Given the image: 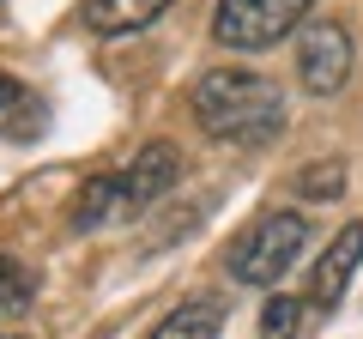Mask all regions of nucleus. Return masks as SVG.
Wrapping results in <instances>:
<instances>
[{
  "instance_id": "3",
  "label": "nucleus",
  "mask_w": 363,
  "mask_h": 339,
  "mask_svg": "<svg viewBox=\"0 0 363 339\" xmlns=\"http://www.w3.org/2000/svg\"><path fill=\"white\" fill-rule=\"evenodd\" d=\"M303 248H309V212H260L255 224H242V236H236L230 248H224V273L236 279V285H279V279L291 273V267L303 261Z\"/></svg>"
},
{
  "instance_id": "8",
  "label": "nucleus",
  "mask_w": 363,
  "mask_h": 339,
  "mask_svg": "<svg viewBox=\"0 0 363 339\" xmlns=\"http://www.w3.org/2000/svg\"><path fill=\"white\" fill-rule=\"evenodd\" d=\"M224 333V303L218 297H188L164 315L145 339H218Z\"/></svg>"
},
{
  "instance_id": "11",
  "label": "nucleus",
  "mask_w": 363,
  "mask_h": 339,
  "mask_svg": "<svg viewBox=\"0 0 363 339\" xmlns=\"http://www.w3.org/2000/svg\"><path fill=\"white\" fill-rule=\"evenodd\" d=\"M303 309H309L303 297H267V303H260L255 339H297L303 333Z\"/></svg>"
},
{
  "instance_id": "13",
  "label": "nucleus",
  "mask_w": 363,
  "mask_h": 339,
  "mask_svg": "<svg viewBox=\"0 0 363 339\" xmlns=\"http://www.w3.org/2000/svg\"><path fill=\"white\" fill-rule=\"evenodd\" d=\"M0 339H18V333H0Z\"/></svg>"
},
{
  "instance_id": "10",
  "label": "nucleus",
  "mask_w": 363,
  "mask_h": 339,
  "mask_svg": "<svg viewBox=\"0 0 363 339\" xmlns=\"http://www.w3.org/2000/svg\"><path fill=\"white\" fill-rule=\"evenodd\" d=\"M30 303H37V273L25 261H13V255H0V321L30 315Z\"/></svg>"
},
{
  "instance_id": "5",
  "label": "nucleus",
  "mask_w": 363,
  "mask_h": 339,
  "mask_svg": "<svg viewBox=\"0 0 363 339\" xmlns=\"http://www.w3.org/2000/svg\"><path fill=\"white\" fill-rule=\"evenodd\" d=\"M357 67V43L339 18H309L297 30V85L309 97H339Z\"/></svg>"
},
{
  "instance_id": "9",
  "label": "nucleus",
  "mask_w": 363,
  "mask_h": 339,
  "mask_svg": "<svg viewBox=\"0 0 363 339\" xmlns=\"http://www.w3.org/2000/svg\"><path fill=\"white\" fill-rule=\"evenodd\" d=\"M43 121H49L43 97L30 91V85H18L13 73H0V133H6V140H37Z\"/></svg>"
},
{
  "instance_id": "2",
  "label": "nucleus",
  "mask_w": 363,
  "mask_h": 339,
  "mask_svg": "<svg viewBox=\"0 0 363 339\" xmlns=\"http://www.w3.org/2000/svg\"><path fill=\"white\" fill-rule=\"evenodd\" d=\"M176 182H182V145L176 140H145L128 164L104 170V176H91V182L79 188L73 206H67L73 212L67 224H73L79 236L109 230V224H128V218H140L145 206H157Z\"/></svg>"
},
{
  "instance_id": "4",
  "label": "nucleus",
  "mask_w": 363,
  "mask_h": 339,
  "mask_svg": "<svg viewBox=\"0 0 363 339\" xmlns=\"http://www.w3.org/2000/svg\"><path fill=\"white\" fill-rule=\"evenodd\" d=\"M315 18V0H218L212 6V43L236 55L279 49Z\"/></svg>"
},
{
  "instance_id": "7",
  "label": "nucleus",
  "mask_w": 363,
  "mask_h": 339,
  "mask_svg": "<svg viewBox=\"0 0 363 339\" xmlns=\"http://www.w3.org/2000/svg\"><path fill=\"white\" fill-rule=\"evenodd\" d=\"M169 6H176V0H85L79 18H85L91 37H140V30H152Z\"/></svg>"
},
{
  "instance_id": "12",
  "label": "nucleus",
  "mask_w": 363,
  "mask_h": 339,
  "mask_svg": "<svg viewBox=\"0 0 363 339\" xmlns=\"http://www.w3.org/2000/svg\"><path fill=\"white\" fill-rule=\"evenodd\" d=\"M339 188H345V164H339V157H327L321 170H309V176H297V194H309V200H333Z\"/></svg>"
},
{
  "instance_id": "1",
  "label": "nucleus",
  "mask_w": 363,
  "mask_h": 339,
  "mask_svg": "<svg viewBox=\"0 0 363 339\" xmlns=\"http://www.w3.org/2000/svg\"><path fill=\"white\" fill-rule=\"evenodd\" d=\"M188 109H194L200 133L224 145H267L285 133V85L255 67H212V73L194 79L188 91Z\"/></svg>"
},
{
  "instance_id": "6",
  "label": "nucleus",
  "mask_w": 363,
  "mask_h": 339,
  "mask_svg": "<svg viewBox=\"0 0 363 339\" xmlns=\"http://www.w3.org/2000/svg\"><path fill=\"white\" fill-rule=\"evenodd\" d=\"M357 267H363V218L345 224V230L321 248V261L309 267V297H303V303H309L315 315H333L339 303H345V291H351V279H357Z\"/></svg>"
}]
</instances>
